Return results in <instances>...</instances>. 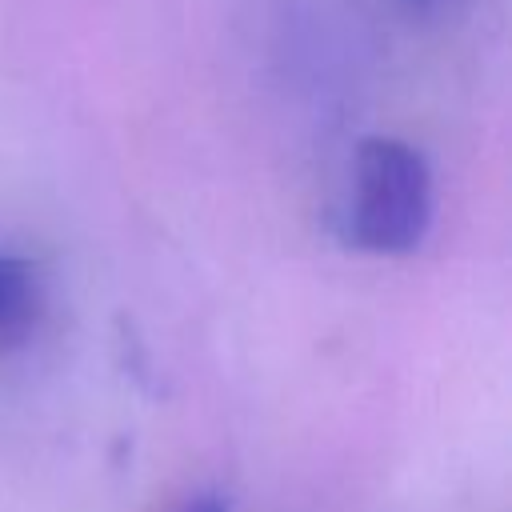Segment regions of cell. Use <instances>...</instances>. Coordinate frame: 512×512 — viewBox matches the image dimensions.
<instances>
[{
	"instance_id": "277c9868",
	"label": "cell",
	"mask_w": 512,
	"mask_h": 512,
	"mask_svg": "<svg viewBox=\"0 0 512 512\" xmlns=\"http://www.w3.org/2000/svg\"><path fill=\"white\" fill-rule=\"evenodd\" d=\"M404 4H412V8H440L444 0H404Z\"/></svg>"
},
{
	"instance_id": "7a4b0ae2",
	"label": "cell",
	"mask_w": 512,
	"mask_h": 512,
	"mask_svg": "<svg viewBox=\"0 0 512 512\" xmlns=\"http://www.w3.org/2000/svg\"><path fill=\"white\" fill-rule=\"evenodd\" d=\"M40 308H44L40 272L20 256L0 252V352L28 340V332L40 320Z\"/></svg>"
},
{
	"instance_id": "6da1fadb",
	"label": "cell",
	"mask_w": 512,
	"mask_h": 512,
	"mask_svg": "<svg viewBox=\"0 0 512 512\" xmlns=\"http://www.w3.org/2000/svg\"><path fill=\"white\" fill-rule=\"evenodd\" d=\"M432 220V176L400 140H364L356 152L352 240L368 252H408Z\"/></svg>"
},
{
	"instance_id": "3957f363",
	"label": "cell",
	"mask_w": 512,
	"mask_h": 512,
	"mask_svg": "<svg viewBox=\"0 0 512 512\" xmlns=\"http://www.w3.org/2000/svg\"><path fill=\"white\" fill-rule=\"evenodd\" d=\"M180 512H228V500H224L220 492H200V496L184 500Z\"/></svg>"
}]
</instances>
